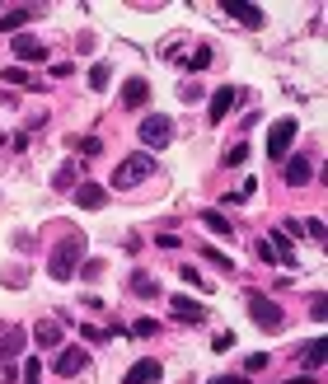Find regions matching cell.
I'll return each instance as SVG.
<instances>
[{
	"label": "cell",
	"mask_w": 328,
	"mask_h": 384,
	"mask_svg": "<svg viewBox=\"0 0 328 384\" xmlns=\"http://www.w3.org/2000/svg\"><path fill=\"white\" fill-rule=\"evenodd\" d=\"M0 10H5V5H0Z\"/></svg>",
	"instance_id": "cell-37"
},
{
	"label": "cell",
	"mask_w": 328,
	"mask_h": 384,
	"mask_svg": "<svg viewBox=\"0 0 328 384\" xmlns=\"http://www.w3.org/2000/svg\"><path fill=\"white\" fill-rule=\"evenodd\" d=\"M244 159H249V146H244V141H235V146L226 150V159H221V164H230V169H239Z\"/></svg>",
	"instance_id": "cell-22"
},
{
	"label": "cell",
	"mask_w": 328,
	"mask_h": 384,
	"mask_svg": "<svg viewBox=\"0 0 328 384\" xmlns=\"http://www.w3.org/2000/svg\"><path fill=\"white\" fill-rule=\"evenodd\" d=\"M108 75H113V66H108V61H94V70H90V90H108Z\"/></svg>",
	"instance_id": "cell-21"
},
{
	"label": "cell",
	"mask_w": 328,
	"mask_h": 384,
	"mask_svg": "<svg viewBox=\"0 0 328 384\" xmlns=\"http://www.w3.org/2000/svg\"><path fill=\"white\" fill-rule=\"evenodd\" d=\"M244 366H249V370H263V366H268V351H253V356H249Z\"/></svg>",
	"instance_id": "cell-35"
},
{
	"label": "cell",
	"mask_w": 328,
	"mask_h": 384,
	"mask_svg": "<svg viewBox=\"0 0 328 384\" xmlns=\"http://www.w3.org/2000/svg\"><path fill=\"white\" fill-rule=\"evenodd\" d=\"M132 291L141 295V300H155V295H159V282H155V277H146V272H136V277H132Z\"/></svg>",
	"instance_id": "cell-20"
},
{
	"label": "cell",
	"mask_w": 328,
	"mask_h": 384,
	"mask_svg": "<svg viewBox=\"0 0 328 384\" xmlns=\"http://www.w3.org/2000/svg\"><path fill=\"white\" fill-rule=\"evenodd\" d=\"M33 342L38 347H61V324L57 319H43V324L33 328Z\"/></svg>",
	"instance_id": "cell-17"
},
{
	"label": "cell",
	"mask_w": 328,
	"mask_h": 384,
	"mask_svg": "<svg viewBox=\"0 0 328 384\" xmlns=\"http://www.w3.org/2000/svg\"><path fill=\"white\" fill-rule=\"evenodd\" d=\"M23 338H28L23 328H10V333L0 338V366H14V356L23 351Z\"/></svg>",
	"instance_id": "cell-14"
},
{
	"label": "cell",
	"mask_w": 328,
	"mask_h": 384,
	"mask_svg": "<svg viewBox=\"0 0 328 384\" xmlns=\"http://www.w3.org/2000/svg\"><path fill=\"white\" fill-rule=\"evenodd\" d=\"M188 66H193V70H206V66H211V47H202V43H197V52L188 57Z\"/></svg>",
	"instance_id": "cell-23"
},
{
	"label": "cell",
	"mask_w": 328,
	"mask_h": 384,
	"mask_svg": "<svg viewBox=\"0 0 328 384\" xmlns=\"http://www.w3.org/2000/svg\"><path fill=\"white\" fill-rule=\"evenodd\" d=\"M239 99H244V94H239V85H221V90L211 94V108H206V117H211V122H226V113L235 108Z\"/></svg>",
	"instance_id": "cell-6"
},
{
	"label": "cell",
	"mask_w": 328,
	"mask_h": 384,
	"mask_svg": "<svg viewBox=\"0 0 328 384\" xmlns=\"http://www.w3.org/2000/svg\"><path fill=\"white\" fill-rule=\"evenodd\" d=\"M5 85H23V90H33V80L23 75V70H19V66H14V70H5Z\"/></svg>",
	"instance_id": "cell-28"
},
{
	"label": "cell",
	"mask_w": 328,
	"mask_h": 384,
	"mask_svg": "<svg viewBox=\"0 0 328 384\" xmlns=\"http://www.w3.org/2000/svg\"><path fill=\"white\" fill-rule=\"evenodd\" d=\"M85 262V235H61L47 253V272H52V282H70Z\"/></svg>",
	"instance_id": "cell-1"
},
{
	"label": "cell",
	"mask_w": 328,
	"mask_h": 384,
	"mask_svg": "<svg viewBox=\"0 0 328 384\" xmlns=\"http://www.w3.org/2000/svg\"><path fill=\"white\" fill-rule=\"evenodd\" d=\"M197 258H206V262H216V267H226V272H235V262H230L226 253H216V249H197Z\"/></svg>",
	"instance_id": "cell-25"
},
{
	"label": "cell",
	"mask_w": 328,
	"mask_h": 384,
	"mask_svg": "<svg viewBox=\"0 0 328 384\" xmlns=\"http://www.w3.org/2000/svg\"><path fill=\"white\" fill-rule=\"evenodd\" d=\"M0 146H5V136H0Z\"/></svg>",
	"instance_id": "cell-36"
},
{
	"label": "cell",
	"mask_w": 328,
	"mask_h": 384,
	"mask_svg": "<svg viewBox=\"0 0 328 384\" xmlns=\"http://www.w3.org/2000/svg\"><path fill=\"white\" fill-rule=\"evenodd\" d=\"M179 94H183V103H197V99H202V85H183Z\"/></svg>",
	"instance_id": "cell-31"
},
{
	"label": "cell",
	"mask_w": 328,
	"mask_h": 384,
	"mask_svg": "<svg viewBox=\"0 0 328 384\" xmlns=\"http://www.w3.org/2000/svg\"><path fill=\"white\" fill-rule=\"evenodd\" d=\"M132 333H136V338H150V333H155V319H136Z\"/></svg>",
	"instance_id": "cell-29"
},
{
	"label": "cell",
	"mask_w": 328,
	"mask_h": 384,
	"mask_svg": "<svg viewBox=\"0 0 328 384\" xmlns=\"http://www.w3.org/2000/svg\"><path fill=\"white\" fill-rule=\"evenodd\" d=\"M221 10H226L230 19H239V23H244V28H263V10H258V5H253V0H226Z\"/></svg>",
	"instance_id": "cell-7"
},
{
	"label": "cell",
	"mask_w": 328,
	"mask_h": 384,
	"mask_svg": "<svg viewBox=\"0 0 328 384\" xmlns=\"http://www.w3.org/2000/svg\"><path fill=\"white\" fill-rule=\"evenodd\" d=\"M159 375H164V370H159V361H155V356H146V361H136L132 370L122 375V384H159Z\"/></svg>",
	"instance_id": "cell-12"
},
{
	"label": "cell",
	"mask_w": 328,
	"mask_h": 384,
	"mask_svg": "<svg viewBox=\"0 0 328 384\" xmlns=\"http://www.w3.org/2000/svg\"><path fill=\"white\" fill-rule=\"evenodd\" d=\"M202 225L211 230V235H221V239H235V225H230L221 211H202Z\"/></svg>",
	"instance_id": "cell-18"
},
{
	"label": "cell",
	"mask_w": 328,
	"mask_h": 384,
	"mask_svg": "<svg viewBox=\"0 0 328 384\" xmlns=\"http://www.w3.org/2000/svg\"><path fill=\"white\" fill-rule=\"evenodd\" d=\"M179 272H183V282H193L197 291H206V282H202V277H197V267H179Z\"/></svg>",
	"instance_id": "cell-32"
},
{
	"label": "cell",
	"mask_w": 328,
	"mask_h": 384,
	"mask_svg": "<svg viewBox=\"0 0 328 384\" xmlns=\"http://www.w3.org/2000/svg\"><path fill=\"white\" fill-rule=\"evenodd\" d=\"M122 103H127V108H146V103H150V85H146V80H127V85H122Z\"/></svg>",
	"instance_id": "cell-16"
},
{
	"label": "cell",
	"mask_w": 328,
	"mask_h": 384,
	"mask_svg": "<svg viewBox=\"0 0 328 384\" xmlns=\"http://www.w3.org/2000/svg\"><path fill=\"white\" fill-rule=\"evenodd\" d=\"M10 47H14V57H19V61H43L47 57V47L38 43V38H28V33H19Z\"/></svg>",
	"instance_id": "cell-15"
},
{
	"label": "cell",
	"mask_w": 328,
	"mask_h": 384,
	"mask_svg": "<svg viewBox=\"0 0 328 384\" xmlns=\"http://www.w3.org/2000/svg\"><path fill=\"white\" fill-rule=\"evenodd\" d=\"M310 178H314V159L310 155H286V183H291V188H305Z\"/></svg>",
	"instance_id": "cell-8"
},
{
	"label": "cell",
	"mask_w": 328,
	"mask_h": 384,
	"mask_svg": "<svg viewBox=\"0 0 328 384\" xmlns=\"http://www.w3.org/2000/svg\"><path fill=\"white\" fill-rule=\"evenodd\" d=\"M324 347H328V342H324V338H314L305 351H300V366H305V370H319V366H324V356H328Z\"/></svg>",
	"instance_id": "cell-19"
},
{
	"label": "cell",
	"mask_w": 328,
	"mask_h": 384,
	"mask_svg": "<svg viewBox=\"0 0 328 384\" xmlns=\"http://www.w3.org/2000/svg\"><path fill=\"white\" fill-rule=\"evenodd\" d=\"M70 183H75V159H70V164H61V169H57V178H52V188H70Z\"/></svg>",
	"instance_id": "cell-24"
},
{
	"label": "cell",
	"mask_w": 328,
	"mask_h": 384,
	"mask_svg": "<svg viewBox=\"0 0 328 384\" xmlns=\"http://www.w3.org/2000/svg\"><path fill=\"white\" fill-rule=\"evenodd\" d=\"M295 132H300V122H295V117H282V122L272 127V132H268V159H286V155H291Z\"/></svg>",
	"instance_id": "cell-5"
},
{
	"label": "cell",
	"mask_w": 328,
	"mask_h": 384,
	"mask_svg": "<svg viewBox=\"0 0 328 384\" xmlns=\"http://www.w3.org/2000/svg\"><path fill=\"white\" fill-rule=\"evenodd\" d=\"M0 282L5 286H28V277H23V267H10V272H0Z\"/></svg>",
	"instance_id": "cell-27"
},
{
	"label": "cell",
	"mask_w": 328,
	"mask_h": 384,
	"mask_svg": "<svg viewBox=\"0 0 328 384\" xmlns=\"http://www.w3.org/2000/svg\"><path fill=\"white\" fill-rule=\"evenodd\" d=\"M80 272H85V277H90V282H94V277H103V262H99V258H90V262H85V267H80Z\"/></svg>",
	"instance_id": "cell-33"
},
{
	"label": "cell",
	"mask_w": 328,
	"mask_h": 384,
	"mask_svg": "<svg viewBox=\"0 0 328 384\" xmlns=\"http://www.w3.org/2000/svg\"><path fill=\"white\" fill-rule=\"evenodd\" d=\"M136 136H141V146H146V150H164L174 141V122L164 113H150L146 122L136 127Z\"/></svg>",
	"instance_id": "cell-3"
},
{
	"label": "cell",
	"mask_w": 328,
	"mask_h": 384,
	"mask_svg": "<svg viewBox=\"0 0 328 384\" xmlns=\"http://www.w3.org/2000/svg\"><path fill=\"white\" fill-rule=\"evenodd\" d=\"M103 202H108V192H103L99 183H80L75 188V206H85V211H99Z\"/></svg>",
	"instance_id": "cell-13"
},
{
	"label": "cell",
	"mask_w": 328,
	"mask_h": 384,
	"mask_svg": "<svg viewBox=\"0 0 328 384\" xmlns=\"http://www.w3.org/2000/svg\"><path fill=\"white\" fill-rule=\"evenodd\" d=\"M249 314H253V324H258L263 333H277V328L286 324L282 309H277V300H272V295H263V291H249Z\"/></svg>",
	"instance_id": "cell-4"
},
{
	"label": "cell",
	"mask_w": 328,
	"mask_h": 384,
	"mask_svg": "<svg viewBox=\"0 0 328 384\" xmlns=\"http://www.w3.org/2000/svg\"><path fill=\"white\" fill-rule=\"evenodd\" d=\"M38 14H43V5H19V10H10V14H0V33H19L23 23H33Z\"/></svg>",
	"instance_id": "cell-10"
},
{
	"label": "cell",
	"mask_w": 328,
	"mask_h": 384,
	"mask_svg": "<svg viewBox=\"0 0 328 384\" xmlns=\"http://www.w3.org/2000/svg\"><path fill=\"white\" fill-rule=\"evenodd\" d=\"M169 309H174V319H179V324H206V309H197L193 295H174Z\"/></svg>",
	"instance_id": "cell-11"
},
{
	"label": "cell",
	"mask_w": 328,
	"mask_h": 384,
	"mask_svg": "<svg viewBox=\"0 0 328 384\" xmlns=\"http://www.w3.org/2000/svg\"><path fill=\"white\" fill-rule=\"evenodd\" d=\"M85 338H90V342H108V338H113V328H90V324H85Z\"/></svg>",
	"instance_id": "cell-30"
},
{
	"label": "cell",
	"mask_w": 328,
	"mask_h": 384,
	"mask_svg": "<svg viewBox=\"0 0 328 384\" xmlns=\"http://www.w3.org/2000/svg\"><path fill=\"white\" fill-rule=\"evenodd\" d=\"M155 169H159V159L150 155V150H136V155H127L122 164L113 169V188H122V192H127V188H136V183H146Z\"/></svg>",
	"instance_id": "cell-2"
},
{
	"label": "cell",
	"mask_w": 328,
	"mask_h": 384,
	"mask_svg": "<svg viewBox=\"0 0 328 384\" xmlns=\"http://www.w3.org/2000/svg\"><path fill=\"white\" fill-rule=\"evenodd\" d=\"M75 146L85 150V155H99V150H103V146H99V136H90V141H75Z\"/></svg>",
	"instance_id": "cell-34"
},
{
	"label": "cell",
	"mask_w": 328,
	"mask_h": 384,
	"mask_svg": "<svg viewBox=\"0 0 328 384\" xmlns=\"http://www.w3.org/2000/svg\"><path fill=\"white\" fill-rule=\"evenodd\" d=\"M52 370H57L61 380L80 375V370H85V347H66V351H57V361H52Z\"/></svg>",
	"instance_id": "cell-9"
},
{
	"label": "cell",
	"mask_w": 328,
	"mask_h": 384,
	"mask_svg": "<svg viewBox=\"0 0 328 384\" xmlns=\"http://www.w3.org/2000/svg\"><path fill=\"white\" fill-rule=\"evenodd\" d=\"M23 384H43V361H23Z\"/></svg>",
	"instance_id": "cell-26"
}]
</instances>
